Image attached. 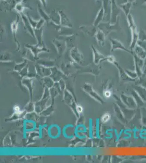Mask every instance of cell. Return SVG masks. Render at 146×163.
I'll return each instance as SVG.
<instances>
[{
    "instance_id": "cell-10",
    "label": "cell",
    "mask_w": 146,
    "mask_h": 163,
    "mask_svg": "<svg viewBox=\"0 0 146 163\" xmlns=\"http://www.w3.org/2000/svg\"><path fill=\"white\" fill-rule=\"evenodd\" d=\"M127 20H128L129 26L130 29L131 30L137 29L136 25L135 24V21H134V18L130 14L128 16H127Z\"/></svg>"
},
{
    "instance_id": "cell-5",
    "label": "cell",
    "mask_w": 146,
    "mask_h": 163,
    "mask_svg": "<svg viewBox=\"0 0 146 163\" xmlns=\"http://www.w3.org/2000/svg\"><path fill=\"white\" fill-rule=\"evenodd\" d=\"M104 11L103 8L101 7L98 13L96 19L94 21L93 25L94 26H98L101 22H102L104 20Z\"/></svg>"
},
{
    "instance_id": "cell-22",
    "label": "cell",
    "mask_w": 146,
    "mask_h": 163,
    "mask_svg": "<svg viewBox=\"0 0 146 163\" xmlns=\"http://www.w3.org/2000/svg\"><path fill=\"white\" fill-rule=\"evenodd\" d=\"M15 1H16L17 2H20L22 0H15Z\"/></svg>"
},
{
    "instance_id": "cell-1",
    "label": "cell",
    "mask_w": 146,
    "mask_h": 163,
    "mask_svg": "<svg viewBox=\"0 0 146 163\" xmlns=\"http://www.w3.org/2000/svg\"><path fill=\"white\" fill-rule=\"evenodd\" d=\"M98 26L99 29L103 31L106 36L112 31L122 30L121 27L119 24V16L118 17L116 22L113 24H111L110 22H101Z\"/></svg>"
},
{
    "instance_id": "cell-20",
    "label": "cell",
    "mask_w": 146,
    "mask_h": 163,
    "mask_svg": "<svg viewBox=\"0 0 146 163\" xmlns=\"http://www.w3.org/2000/svg\"><path fill=\"white\" fill-rule=\"evenodd\" d=\"M44 6H46V0H40Z\"/></svg>"
},
{
    "instance_id": "cell-9",
    "label": "cell",
    "mask_w": 146,
    "mask_h": 163,
    "mask_svg": "<svg viewBox=\"0 0 146 163\" xmlns=\"http://www.w3.org/2000/svg\"><path fill=\"white\" fill-rule=\"evenodd\" d=\"M50 19L54 21L56 24H61V16L59 14V13L54 11V13H52L51 16H50Z\"/></svg>"
},
{
    "instance_id": "cell-21",
    "label": "cell",
    "mask_w": 146,
    "mask_h": 163,
    "mask_svg": "<svg viewBox=\"0 0 146 163\" xmlns=\"http://www.w3.org/2000/svg\"><path fill=\"white\" fill-rule=\"evenodd\" d=\"M134 1H135V0H128V2H129L131 3H133Z\"/></svg>"
},
{
    "instance_id": "cell-4",
    "label": "cell",
    "mask_w": 146,
    "mask_h": 163,
    "mask_svg": "<svg viewBox=\"0 0 146 163\" xmlns=\"http://www.w3.org/2000/svg\"><path fill=\"white\" fill-rule=\"evenodd\" d=\"M20 14H21V17L22 21H23V23L24 24V28H25V30L28 31V32L29 33L31 34H32V36H34V31L33 27H32V25L30 24L28 17L25 15L24 14H23L22 13H20Z\"/></svg>"
},
{
    "instance_id": "cell-18",
    "label": "cell",
    "mask_w": 146,
    "mask_h": 163,
    "mask_svg": "<svg viewBox=\"0 0 146 163\" xmlns=\"http://www.w3.org/2000/svg\"><path fill=\"white\" fill-rule=\"evenodd\" d=\"M111 93L110 91H106L105 92L104 96L106 98H110L111 96Z\"/></svg>"
},
{
    "instance_id": "cell-16",
    "label": "cell",
    "mask_w": 146,
    "mask_h": 163,
    "mask_svg": "<svg viewBox=\"0 0 146 163\" xmlns=\"http://www.w3.org/2000/svg\"><path fill=\"white\" fill-rule=\"evenodd\" d=\"M44 21H45V20H44L43 19H41V20H39L38 21L37 25V26H36V29H41L42 27L43 24L44 22Z\"/></svg>"
},
{
    "instance_id": "cell-14",
    "label": "cell",
    "mask_w": 146,
    "mask_h": 163,
    "mask_svg": "<svg viewBox=\"0 0 146 163\" xmlns=\"http://www.w3.org/2000/svg\"><path fill=\"white\" fill-rule=\"evenodd\" d=\"M27 17H28V19H29V22H30V24L32 25V27H33V28H36V26H37V25L38 22V21H36L33 20L32 18H31V16H29V15H28V16H27Z\"/></svg>"
},
{
    "instance_id": "cell-6",
    "label": "cell",
    "mask_w": 146,
    "mask_h": 163,
    "mask_svg": "<svg viewBox=\"0 0 146 163\" xmlns=\"http://www.w3.org/2000/svg\"><path fill=\"white\" fill-rule=\"evenodd\" d=\"M59 14L61 16V23L62 24L63 26L71 27V24H70V22L65 14L62 11H59Z\"/></svg>"
},
{
    "instance_id": "cell-17",
    "label": "cell",
    "mask_w": 146,
    "mask_h": 163,
    "mask_svg": "<svg viewBox=\"0 0 146 163\" xmlns=\"http://www.w3.org/2000/svg\"><path fill=\"white\" fill-rule=\"evenodd\" d=\"M118 6H120L123 4H125L128 2V0H115Z\"/></svg>"
},
{
    "instance_id": "cell-23",
    "label": "cell",
    "mask_w": 146,
    "mask_h": 163,
    "mask_svg": "<svg viewBox=\"0 0 146 163\" xmlns=\"http://www.w3.org/2000/svg\"><path fill=\"white\" fill-rule=\"evenodd\" d=\"M144 6H145V7H146V4H145V5H144Z\"/></svg>"
},
{
    "instance_id": "cell-8",
    "label": "cell",
    "mask_w": 146,
    "mask_h": 163,
    "mask_svg": "<svg viewBox=\"0 0 146 163\" xmlns=\"http://www.w3.org/2000/svg\"><path fill=\"white\" fill-rule=\"evenodd\" d=\"M80 29L88 34H92L96 32V26H84L80 27Z\"/></svg>"
},
{
    "instance_id": "cell-19",
    "label": "cell",
    "mask_w": 146,
    "mask_h": 163,
    "mask_svg": "<svg viewBox=\"0 0 146 163\" xmlns=\"http://www.w3.org/2000/svg\"><path fill=\"white\" fill-rule=\"evenodd\" d=\"M77 110H78V111L79 113H81L82 111V110H83V109H82V108L81 106H78L77 107Z\"/></svg>"
},
{
    "instance_id": "cell-11",
    "label": "cell",
    "mask_w": 146,
    "mask_h": 163,
    "mask_svg": "<svg viewBox=\"0 0 146 163\" xmlns=\"http://www.w3.org/2000/svg\"><path fill=\"white\" fill-rule=\"evenodd\" d=\"M38 12L39 13V14L40 15L42 16V19H43L44 20L46 21H48L49 20H50V17L45 12L42 8H41V7L39 6H38Z\"/></svg>"
},
{
    "instance_id": "cell-2",
    "label": "cell",
    "mask_w": 146,
    "mask_h": 163,
    "mask_svg": "<svg viewBox=\"0 0 146 163\" xmlns=\"http://www.w3.org/2000/svg\"><path fill=\"white\" fill-rule=\"evenodd\" d=\"M103 4L104 11L103 22H110L111 18V0H103Z\"/></svg>"
},
{
    "instance_id": "cell-7",
    "label": "cell",
    "mask_w": 146,
    "mask_h": 163,
    "mask_svg": "<svg viewBox=\"0 0 146 163\" xmlns=\"http://www.w3.org/2000/svg\"><path fill=\"white\" fill-rule=\"evenodd\" d=\"M119 7V8H121V9H122L123 11V12L124 13L125 15L127 17L130 14V10L133 7V4L131 3L128 2L126 3L121 5Z\"/></svg>"
},
{
    "instance_id": "cell-3",
    "label": "cell",
    "mask_w": 146,
    "mask_h": 163,
    "mask_svg": "<svg viewBox=\"0 0 146 163\" xmlns=\"http://www.w3.org/2000/svg\"><path fill=\"white\" fill-rule=\"evenodd\" d=\"M121 11V8L117 5L115 0H111V18L110 23L113 24L116 22L119 14Z\"/></svg>"
},
{
    "instance_id": "cell-13",
    "label": "cell",
    "mask_w": 146,
    "mask_h": 163,
    "mask_svg": "<svg viewBox=\"0 0 146 163\" xmlns=\"http://www.w3.org/2000/svg\"><path fill=\"white\" fill-rule=\"evenodd\" d=\"M15 9H16L17 12L20 13H22L24 9V7L23 6V4H22L20 2H19L15 6Z\"/></svg>"
},
{
    "instance_id": "cell-15",
    "label": "cell",
    "mask_w": 146,
    "mask_h": 163,
    "mask_svg": "<svg viewBox=\"0 0 146 163\" xmlns=\"http://www.w3.org/2000/svg\"><path fill=\"white\" fill-rule=\"evenodd\" d=\"M110 118V115L109 114H105L102 117L101 120L102 121L104 122H107L108 121Z\"/></svg>"
},
{
    "instance_id": "cell-12",
    "label": "cell",
    "mask_w": 146,
    "mask_h": 163,
    "mask_svg": "<svg viewBox=\"0 0 146 163\" xmlns=\"http://www.w3.org/2000/svg\"><path fill=\"white\" fill-rule=\"evenodd\" d=\"M146 3V0H135L134 2L132 3L133 7H140L141 6H144Z\"/></svg>"
}]
</instances>
